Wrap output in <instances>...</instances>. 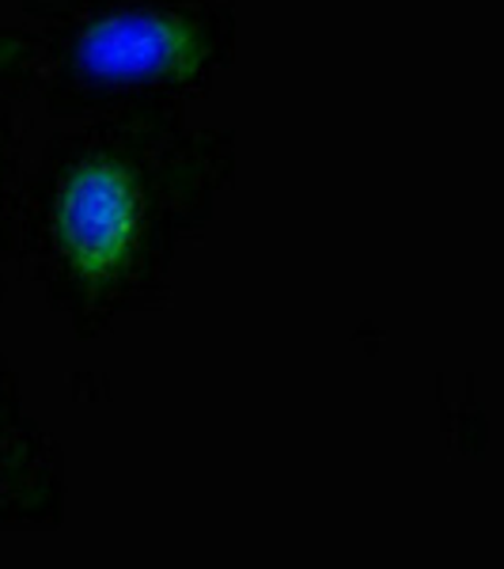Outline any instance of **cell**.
<instances>
[{
	"label": "cell",
	"mask_w": 504,
	"mask_h": 569,
	"mask_svg": "<svg viewBox=\"0 0 504 569\" xmlns=\"http://www.w3.org/2000/svg\"><path fill=\"white\" fill-rule=\"evenodd\" d=\"M232 176V133L179 114L84 118L42 144L20 190L16 251L80 338L152 305L179 247Z\"/></svg>",
	"instance_id": "obj_1"
},
{
	"label": "cell",
	"mask_w": 504,
	"mask_h": 569,
	"mask_svg": "<svg viewBox=\"0 0 504 569\" xmlns=\"http://www.w3.org/2000/svg\"><path fill=\"white\" fill-rule=\"evenodd\" d=\"M34 96L61 122L179 114L235 53L228 0H23Z\"/></svg>",
	"instance_id": "obj_2"
},
{
	"label": "cell",
	"mask_w": 504,
	"mask_h": 569,
	"mask_svg": "<svg viewBox=\"0 0 504 569\" xmlns=\"http://www.w3.org/2000/svg\"><path fill=\"white\" fill-rule=\"evenodd\" d=\"M65 509L58 440L34 421L12 365L0 353V528H53Z\"/></svg>",
	"instance_id": "obj_3"
},
{
	"label": "cell",
	"mask_w": 504,
	"mask_h": 569,
	"mask_svg": "<svg viewBox=\"0 0 504 569\" xmlns=\"http://www.w3.org/2000/svg\"><path fill=\"white\" fill-rule=\"evenodd\" d=\"M34 96L31 42L27 31H0V273L16 251V220H20V156H16V99Z\"/></svg>",
	"instance_id": "obj_4"
}]
</instances>
